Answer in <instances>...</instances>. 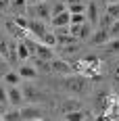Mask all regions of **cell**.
<instances>
[{
  "label": "cell",
  "mask_w": 119,
  "mask_h": 121,
  "mask_svg": "<svg viewBox=\"0 0 119 121\" xmlns=\"http://www.w3.org/2000/svg\"><path fill=\"white\" fill-rule=\"evenodd\" d=\"M113 21H115V19H113V17H111V15L107 13V15H105V17L100 19V27H107V25H111Z\"/></svg>",
  "instance_id": "cell-28"
},
{
  "label": "cell",
  "mask_w": 119,
  "mask_h": 121,
  "mask_svg": "<svg viewBox=\"0 0 119 121\" xmlns=\"http://www.w3.org/2000/svg\"><path fill=\"white\" fill-rule=\"evenodd\" d=\"M102 2H107V4H109V0H102Z\"/></svg>",
  "instance_id": "cell-36"
},
{
  "label": "cell",
  "mask_w": 119,
  "mask_h": 121,
  "mask_svg": "<svg viewBox=\"0 0 119 121\" xmlns=\"http://www.w3.org/2000/svg\"><path fill=\"white\" fill-rule=\"evenodd\" d=\"M50 67H52V71H59V73H67V75H69V73L73 71V67L71 65H67V63H65V60H50Z\"/></svg>",
  "instance_id": "cell-10"
},
{
  "label": "cell",
  "mask_w": 119,
  "mask_h": 121,
  "mask_svg": "<svg viewBox=\"0 0 119 121\" xmlns=\"http://www.w3.org/2000/svg\"><path fill=\"white\" fill-rule=\"evenodd\" d=\"M109 2H119V0H109Z\"/></svg>",
  "instance_id": "cell-35"
},
{
  "label": "cell",
  "mask_w": 119,
  "mask_h": 121,
  "mask_svg": "<svg viewBox=\"0 0 119 121\" xmlns=\"http://www.w3.org/2000/svg\"><path fill=\"white\" fill-rule=\"evenodd\" d=\"M88 79L90 77H86V75H67V79H65V90H69L73 94H86L88 92Z\"/></svg>",
  "instance_id": "cell-1"
},
{
  "label": "cell",
  "mask_w": 119,
  "mask_h": 121,
  "mask_svg": "<svg viewBox=\"0 0 119 121\" xmlns=\"http://www.w3.org/2000/svg\"><path fill=\"white\" fill-rule=\"evenodd\" d=\"M23 96L27 98V100H36V98H42V94L38 92L34 86H25L23 88Z\"/></svg>",
  "instance_id": "cell-13"
},
{
  "label": "cell",
  "mask_w": 119,
  "mask_h": 121,
  "mask_svg": "<svg viewBox=\"0 0 119 121\" xmlns=\"http://www.w3.org/2000/svg\"><path fill=\"white\" fill-rule=\"evenodd\" d=\"M29 15L36 17V19H50L52 17V9L48 6L46 2H36L29 6Z\"/></svg>",
  "instance_id": "cell-2"
},
{
  "label": "cell",
  "mask_w": 119,
  "mask_h": 121,
  "mask_svg": "<svg viewBox=\"0 0 119 121\" xmlns=\"http://www.w3.org/2000/svg\"><path fill=\"white\" fill-rule=\"evenodd\" d=\"M113 77H115V82H119V65L115 67V73H113Z\"/></svg>",
  "instance_id": "cell-32"
},
{
  "label": "cell",
  "mask_w": 119,
  "mask_h": 121,
  "mask_svg": "<svg viewBox=\"0 0 119 121\" xmlns=\"http://www.w3.org/2000/svg\"><path fill=\"white\" fill-rule=\"evenodd\" d=\"M4 107H6V104H0V119H2V115L6 113V111H4Z\"/></svg>",
  "instance_id": "cell-33"
},
{
  "label": "cell",
  "mask_w": 119,
  "mask_h": 121,
  "mask_svg": "<svg viewBox=\"0 0 119 121\" xmlns=\"http://www.w3.org/2000/svg\"><path fill=\"white\" fill-rule=\"evenodd\" d=\"M36 69H34V67H29V65H23V67H21V69H19V75H21V77H25V79H34V77H36Z\"/></svg>",
  "instance_id": "cell-14"
},
{
  "label": "cell",
  "mask_w": 119,
  "mask_h": 121,
  "mask_svg": "<svg viewBox=\"0 0 119 121\" xmlns=\"http://www.w3.org/2000/svg\"><path fill=\"white\" fill-rule=\"evenodd\" d=\"M6 4H9V0H0V11H4V9H6Z\"/></svg>",
  "instance_id": "cell-31"
},
{
  "label": "cell",
  "mask_w": 119,
  "mask_h": 121,
  "mask_svg": "<svg viewBox=\"0 0 119 121\" xmlns=\"http://www.w3.org/2000/svg\"><path fill=\"white\" fill-rule=\"evenodd\" d=\"M109 34H111L113 38H117V36H119V19H115V21L111 23V27H109Z\"/></svg>",
  "instance_id": "cell-25"
},
{
  "label": "cell",
  "mask_w": 119,
  "mask_h": 121,
  "mask_svg": "<svg viewBox=\"0 0 119 121\" xmlns=\"http://www.w3.org/2000/svg\"><path fill=\"white\" fill-rule=\"evenodd\" d=\"M86 21V13H71V23H84Z\"/></svg>",
  "instance_id": "cell-21"
},
{
  "label": "cell",
  "mask_w": 119,
  "mask_h": 121,
  "mask_svg": "<svg viewBox=\"0 0 119 121\" xmlns=\"http://www.w3.org/2000/svg\"><path fill=\"white\" fill-rule=\"evenodd\" d=\"M63 11H67V2L63 0V2H57L54 6H52V15H59V13H63Z\"/></svg>",
  "instance_id": "cell-24"
},
{
  "label": "cell",
  "mask_w": 119,
  "mask_h": 121,
  "mask_svg": "<svg viewBox=\"0 0 119 121\" xmlns=\"http://www.w3.org/2000/svg\"><path fill=\"white\" fill-rule=\"evenodd\" d=\"M0 38H2V36H0Z\"/></svg>",
  "instance_id": "cell-37"
},
{
  "label": "cell",
  "mask_w": 119,
  "mask_h": 121,
  "mask_svg": "<svg viewBox=\"0 0 119 121\" xmlns=\"http://www.w3.org/2000/svg\"><path fill=\"white\" fill-rule=\"evenodd\" d=\"M6 102H9V90L0 86V104H6Z\"/></svg>",
  "instance_id": "cell-27"
},
{
  "label": "cell",
  "mask_w": 119,
  "mask_h": 121,
  "mask_svg": "<svg viewBox=\"0 0 119 121\" xmlns=\"http://www.w3.org/2000/svg\"><path fill=\"white\" fill-rule=\"evenodd\" d=\"M102 46L107 48V52H119V38H113V40H109V42H105Z\"/></svg>",
  "instance_id": "cell-16"
},
{
  "label": "cell",
  "mask_w": 119,
  "mask_h": 121,
  "mask_svg": "<svg viewBox=\"0 0 119 121\" xmlns=\"http://www.w3.org/2000/svg\"><path fill=\"white\" fill-rule=\"evenodd\" d=\"M107 13L113 19H119V2H109L107 4Z\"/></svg>",
  "instance_id": "cell-17"
},
{
  "label": "cell",
  "mask_w": 119,
  "mask_h": 121,
  "mask_svg": "<svg viewBox=\"0 0 119 121\" xmlns=\"http://www.w3.org/2000/svg\"><path fill=\"white\" fill-rule=\"evenodd\" d=\"M71 23V13H69V9L67 11L59 13V15H52L50 17V25L57 29V27H67V25Z\"/></svg>",
  "instance_id": "cell-4"
},
{
  "label": "cell",
  "mask_w": 119,
  "mask_h": 121,
  "mask_svg": "<svg viewBox=\"0 0 119 121\" xmlns=\"http://www.w3.org/2000/svg\"><path fill=\"white\" fill-rule=\"evenodd\" d=\"M82 109V104H79V100H65L63 104H61V113L65 115V113H71V111H77Z\"/></svg>",
  "instance_id": "cell-12"
},
{
  "label": "cell",
  "mask_w": 119,
  "mask_h": 121,
  "mask_svg": "<svg viewBox=\"0 0 119 121\" xmlns=\"http://www.w3.org/2000/svg\"><path fill=\"white\" fill-rule=\"evenodd\" d=\"M13 21L19 25V27H23V29H27V27H29V21H27L25 17H21V15H15V19H13Z\"/></svg>",
  "instance_id": "cell-22"
},
{
  "label": "cell",
  "mask_w": 119,
  "mask_h": 121,
  "mask_svg": "<svg viewBox=\"0 0 119 121\" xmlns=\"http://www.w3.org/2000/svg\"><path fill=\"white\" fill-rule=\"evenodd\" d=\"M109 38H111V34H109L107 29H98V31H94L92 36H90V40H92V44H105V42H109Z\"/></svg>",
  "instance_id": "cell-9"
},
{
  "label": "cell",
  "mask_w": 119,
  "mask_h": 121,
  "mask_svg": "<svg viewBox=\"0 0 119 121\" xmlns=\"http://www.w3.org/2000/svg\"><path fill=\"white\" fill-rule=\"evenodd\" d=\"M42 42H44V44H48V46H57V34L46 31V34L42 36Z\"/></svg>",
  "instance_id": "cell-18"
},
{
  "label": "cell",
  "mask_w": 119,
  "mask_h": 121,
  "mask_svg": "<svg viewBox=\"0 0 119 121\" xmlns=\"http://www.w3.org/2000/svg\"><path fill=\"white\" fill-rule=\"evenodd\" d=\"M36 2H44V0H29V4H36Z\"/></svg>",
  "instance_id": "cell-34"
},
{
  "label": "cell",
  "mask_w": 119,
  "mask_h": 121,
  "mask_svg": "<svg viewBox=\"0 0 119 121\" xmlns=\"http://www.w3.org/2000/svg\"><path fill=\"white\" fill-rule=\"evenodd\" d=\"M77 50H79L77 44H67V46H63V52H65V54H75Z\"/></svg>",
  "instance_id": "cell-26"
},
{
  "label": "cell",
  "mask_w": 119,
  "mask_h": 121,
  "mask_svg": "<svg viewBox=\"0 0 119 121\" xmlns=\"http://www.w3.org/2000/svg\"><path fill=\"white\" fill-rule=\"evenodd\" d=\"M23 100H25L23 90H19L17 86H11V88H9V102H11V104H15V107H19Z\"/></svg>",
  "instance_id": "cell-7"
},
{
  "label": "cell",
  "mask_w": 119,
  "mask_h": 121,
  "mask_svg": "<svg viewBox=\"0 0 119 121\" xmlns=\"http://www.w3.org/2000/svg\"><path fill=\"white\" fill-rule=\"evenodd\" d=\"M90 36H92V23L86 19V21L79 25V34H77V38H79V40H88Z\"/></svg>",
  "instance_id": "cell-11"
},
{
  "label": "cell",
  "mask_w": 119,
  "mask_h": 121,
  "mask_svg": "<svg viewBox=\"0 0 119 121\" xmlns=\"http://www.w3.org/2000/svg\"><path fill=\"white\" fill-rule=\"evenodd\" d=\"M0 71H2V73H6V71H9V65H6L4 56H0Z\"/></svg>",
  "instance_id": "cell-30"
},
{
  "label": "cell",
  "mask_w": 119,
  "mask_h": 121,
  "mask_svg": "<svg viewBox=\"0 0 119 121\" xmlns=\"http://www.w3.org/2000/svg\"><path fill=\"white\" fill-rule=\"evenodd\" d=\"M86 19L92 23V27L98 25V4H94V2L88 4V9H86Z\"/></svg>",
  "instance_id": "cell-8"
},
{
  "label": "cell",
  "mask_w": 119,
  "mask_h": 121,
  "mask_svg": "<svg viewBox=\"0 0 119 121\" xmlns=\"http://www.w3.org/2000/svg\"><path fill=\"white\" fill-rule=\"evenodd\" d=\"M27 34L36 40H42V36L46 34V25L42 23V19H31L29 21V27H27Z\"/></svg>",
  "instance_id": "cell-3"
},
{
  "label": "cell",
  "mask_w": 119,
  "mask_h": 121,
  "mask_svg": "<svg viewBox=\"0 0 119 121\" xmlns=\"http://www.w3.org/2000/svg\"><path fill=\"white\" fill-rule=\"evenodd\" d=\"M0 56L9 59V44H6V40H4V38H0Z\"/></svg>",
  "instance_id": "cell-23"
},
{
  "label": "cell",
  "mask_w": 119,
  "mask_h": 121,
  "mask_svg": "<svg viewBox=\"0 0 119 121\" xmlns=\"http://www.w3.org/2000/svg\"><path fill=\"white\" fill-rule=\"evenodd\" d=\"M19 73H13V71H6L4 73V82H9L11 86H17V82H19Z\"/></svg>",
  "instance_id": "cell-20"
},
{
  "label": "cell",
  "mask_w": 119,
  "mask_h": 121,
  "mask_svg": "<svg viewBox=\"0 0 119 121\" xmlns=\"http://www.w3.org/2000/svg\"><path fill=\"white\" fill-rule=\"evenodd\" d=\"M63 117L67 121H82V119H92V113L88 109H77V111H71V113H65Z\"/></svg>",
  "instance_id": "cell-5"
},
{
  "label": "cell",
  "mask_w": 119,
  "mask_h": 121,
  "mask_svg": "<svg viewBox=\"0 0 119 121\" xmlns=\"http://www.w3.org/2000/svg\"><path fill=\"white\" fill-rule=\"evenodd\" d=\"M2 119H4V121H17V119H23V117H21V109L6 111V113L2 115Z\"/></svg>",
  "instance_id": "cell-15"
},
{
  "label": "cell",
  "mask_w": 119,
  "mask_h": 121,
  "mask_svg": "<svg viewBox=\"0 0 119 121\" xmlns=\"http://www.w3.org/2000/svg\"><path fill=\"white\" fill-rule=\"evenodd\" d=\"M67 9H69V13H86L88 4H84V2H75V4H67Z\"/></svg>",
  "instance_id": "cell-19"
},
{
  "label": "cell",
  "mask_w": 119,
  "mask_h": 121,
  "mask_svg": "<svg viewBox=\"0 0 119 121\" xmlns=\"http://www.w3.org/2000/svg\"><path fill=\"white\" fill-rule=\"evenodd\" d=\"M42 115H44V111L38 109V107H23L21 109V117L27 121H34V119H42Z\"/></svg>",
  "instance_id": "cell-6"
},
{
  "label": "cell",
  "mask_w": 119,
  "mask_h": 121,
  "mask_svg": "<svg viewBox=\"0 0 119 121\" xmlns=\"http://www.w3.org/2000/svg\"><path fill=\"white\" fill-rule=\"evenodd\" d=\"M11 2H13V6H15V9H23L29 0H11Z\"/></svg>",
  "instance_id": "cell-29"
}]
</instances>
